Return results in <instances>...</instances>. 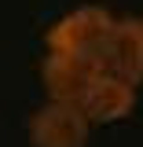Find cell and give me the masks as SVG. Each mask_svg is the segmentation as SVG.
<instances>
[{"instance_id":"6da1fadb","label":"cell","mask_w":143,"mask_h":147,"mask_svg":"<svg viewBox=\"0 0 143 147\" xmlns=\"http://www.w3.org/2000/svg\"><path fill=\"white\" fill-rule=\"evenodd\" d=\"M114 22L117 18L107 7H92L88 4V7H77L70 15L55 18L48 26V33H44V44H48V52H62V55H77V59L99 63Z\"/></svg>"},{"instance_id":"7a4b0ae2","label":"cell","mask_w":143,"mask_h":147,"mask_svg":"<svg viewBox=\"0 0 143 147\" xmlns=\"http://www.w3.org/2000/svg\"><path fill=\"white\" fill-rule=\"evenodd\" d=\"M88 114L81 110V103H55L48 99L44 107H37L30 114V144L33 147H85L88 144Z\"/></svg>"},{"instance_id":"3957f363","label":"cell","mask_w":143,"mask_h":147,"mask_svg":"<svg viewBox=\"0 0 143 147\" xmlns=\"http://www.w3.org/2000/svg\"><path fill=\"white\" fill-rule=\"evenodd\" d=\"M99 70L117 74L132 85L143 81V18L140 15H125L114 22L110 40L99 55Z\"/></svg>"},{"instance_id":"277c9868","label":"cell","mask_w":143,"mask_h":147,"mask_svg":"<svg viewBox=\"0 0 143 147\" xmlns=\"http://www.w3.org/2000/svg\"><path fill=\"white\" fill-rule=\"evenodd\" d=\"M99 74V63L92 59H77V55H62V52H48V59L40 63V81L44 92L55 103H81L88 85Z\"/></svg>"},{"instance_id":"5b68a950","label":"cell","mask_w":143,"mask_h":147,"mask_svg":"<svg viewBox=\"0 0 143 147\" xmlns=\"http://www.w3.org/2000/svg\"><path fill=\"white\" fill-rule=\"evenodd\" d=\"M81 110L88 114L92 125H114V121H125L128 114L136 110V85L117 77V74L99 70L95 81L88 85L85 99H81Z\"/></svg>"}]
</instances>
